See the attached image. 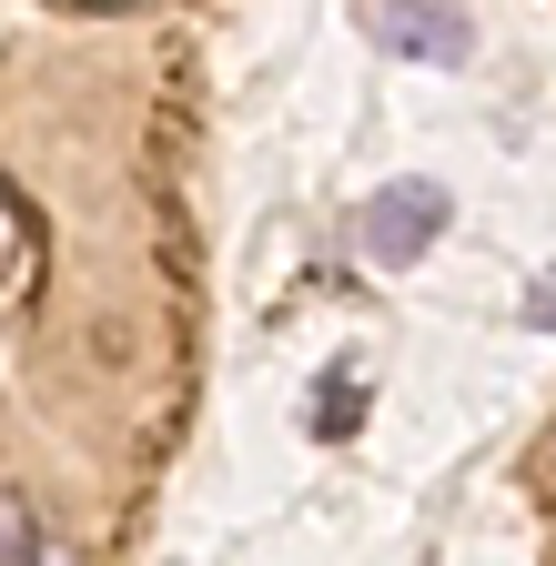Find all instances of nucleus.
<instances>
[{"instance_id":"f03ea898","label":"nucleus","mask_w":556,"mask_h":566,"mask_svg":"<svg viewBox=\"0 0 556 566\" xmlns=\"http://www.w3.org/2000/svg\"><path fill=\"white\" fill-rule=\"evenodd\" d=\"M365 31L385 51H405V61H465L475 51V31H465L455 0H365Z\"/></svg>"},{"instance_id":"20e7f679","label":"nucleus","mask_w":556,"mask_h":566,"mask_svg":"<svg viewBox=\"0 0 556 566\" xmlns=\"http://www.w3.org/2000/svg\"><path fill=\"white\" fill-rule=\"evenodd\" d=\"M11 556H41V516H31L21 485H0V566H11Z\"/></svg>"},{"instance_id":"f257e3e1","label":"nucleus","mask_w":556,"mask_h":566,"mask_svg":"<svg viewBox=\"0 0 556 566\" xmlns=\"http://www.w3.org/2000/svg\"><path fill=\"white\" fill-rule=\"evenodd\" d=\"M445 212H455V202H445L436 182H385V192L355 212V233H365V253H375V263H415V253L445 233Z\"/></svg>"},{"instance_id":"7ed1b4c3","label":"nucleus","mask_w":556,"mask_h":566,"mask_svg":"<svg viewBox=\"0 0 556 566\" xmlns=\"http://www.w3.org/2000/svg\"><path fill=\"white\" fill-rule=\"evenodd\" d=\"M355 424H365V385H355V375H324V405H314V436L334 446V436H355Z\"/></svg>"}]
</instances>
